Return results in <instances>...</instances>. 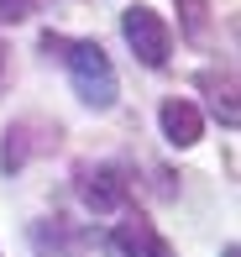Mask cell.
I'll list each match as a JSON object with an SVG mask.
<instances>
[{
  "label": "cell",
  "mask_w": 241,
  "mask_h": 257,
  "mask_svg": "<svg viewBox=\"0 0 241 257\" xmlns=\"http://www.w3.org/2000/svg\"><path fill=\"white\" fill-rule=\"evenodd\" d=\"M68 58V74H74V95L89 105V110H110L121 95V84H116V68H110V58L100 42H68L63 48Z\"/></svg>",
  "instance_id": "1"
},
{
  "label": "cell",
  "mask_w": 241,
  "mask_h": 257,
  "mask_svg": "<svg viewBox=\"0 0 241 257\" xmlns=\"http://www.w3.org/2000/svg\"><path fill=\"white\" fill-rule=\"evenodd\" d=\"M121 32H126L131 53L142 58L147 68H163L168 63V53H173V32L163 27V16H157L152 6H126L121 11Z\"/></svg>",
  "instance_id": "2"
},
{
  "label": "cell",
  "mask_w": 241,
  "mask_h": 257,
  "mask_svg": "<svg viewBox=\"0 0 241 257\" xmlns=\"http://www.w3.org/2000/svg\"><path fill=\"white\" fill-rule=\"evenodd\" d=\"M79 194H84V205L95 210V215H116V210L126 205V179H121V168L100 163V168H84Z\"/></svg>",
  "instance_id": "3"
},
{
  "label": "cell",
  "mask_w": 241,
  "mask_h": 257,
  "mask_svg": "<svg viewBox=\"0 0 241 257\" xmlns=\"http://www.w3.org/2000/svg\"><path fill=\"white\" fill-rule=\"evenodd\" d=\"M110 241H116L126 257H173V252H168V241L152 231V220H147V215H126Z\"/></svg>",
  "instance_id": "4"
},
{
  "label": "cell",
  "mask_w": 241,
  "mask_h": 257,
  "mask_svg": "<svg viewBox=\"0 0 241 257\" xmlns=\"http://www.w3.org/2000/svg\"><path fill=\"white\" fill-rule=\"evenodd\" d=\"M157 121H163V137H168L173 147H194V142L204 137V115L194 110L189 100H163Z\"/></svg>",
  "instance_id": "5"
},
{
  "label": "cell",
  "mask_w": 241,
  "mask_h": 257,
  "mask_svg": "<svg viewBox=\"0 0 241 257\" xmlns=\"http://www.w3.org/2000/svg\"><path fill=\"white\" fill-rule=\"evenodd\" d=\"M199 84L210 89V100H215V110H220V121L236 126V100H231L236 84H231V74H225V79H220V74H199Z\"/></svg>",
  "instance_id": "6"
},
{
  "label": "cell",
  "mask_w": 241,
  "mask_h": 257,
  "mask_svg": "<svg viewBox=\"0 0 241 257\" xmlns=\"http://www.w3.org/2000/svg\"><path fill=\"white\" fill-rule=\"evenodd\" d=\"M178 6H183V32L199 42L204 37V0H178Z\"/></svg>",
  "instance_id": "7"
},
{
  "label": "cell",
  "mask_w": 241,
  "mask_h": 257,
  "mask_svg": "<svg viewBox=\"0 0 241 257\" xmlns=\"http://www.w3.org/2000/svg\"><path fill=\"white\" fill-rule=\"evenodd\" d=\"M37 6H42V0H0V27H11V21H27Z\"/></svg>",
  "instance_id": "8"
},
{
  "label": "cell",
  "mask_w": 241,
  "mask_h": 257,
  "mask_svg": "<svg viewBox=\"0 0 241 257\" xmlns=\"http://www.w3.org/2000/svg\"><path fill=\"white\" fill-rule=\"evenodd\" d=\"M0 79H6V48H0Z\"/></svg>",
  "instance_id": "9"
},
{
  "label": "cell",
  "mask_w": 241,
  "mask_h": 257,
  "mask_svg": "<svg viewBox=\"0 0 241 257\" xmlns=\"http://www.w3.org/2000/svg\"><path fill=\"white\" fill-rule=\"evenodd\" d=\"M220 257H241V252H236V247H225V252H220Z\"/></svg>",
  "instance_id": "10"
}]
</instances>
